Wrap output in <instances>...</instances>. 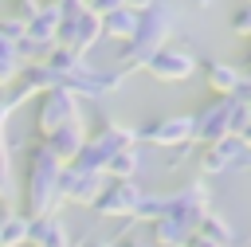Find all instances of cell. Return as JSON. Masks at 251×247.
Segmentation results:
<instances>
[{
    "label": "cell",
    "instance_id": "d590c367",
    "mask_svg": "<svg viewBox=\"0 0 251 247\" xmlns=\"http://www.w3.org/2000/svg\"><path fill=\"white\" fill-rule=\"evenodd\" d=\"M184 247H216V243H208V239H200V235H188V243Z\"/></svg>",
    "mask_w": 251,
    "mask_h": 247
},
{
    "label": "cell",
    "instance_id": "4316f807",
    "mask_svg": "<svg viewBox=\"0 0 251 247\" xmlns=\"http://www.w3.org/2000/svg\"><path fill=\"white\" fill-rule=\"evenodd\" d=\"M20 55H16V43H8V39H0V86H12L16 82V74H20Z\"/></svg>",
    "mask_w": 251,
    "mask_h": 247
},
{
    "label": "cell",
    "instance_id": "83f0119b",
    "mask_svg": "<svg viewBox=\"0 0 251 247\" xmlns=\"http://www.w3.org/2000/svg\"><path fill=\"white\" fill-rule=\"evenodd\" d=\"M51 47H55V43H39V39H27V35L16 39V55H20V63H43Z\"/></svg>",
    "mask_w": 251,
    "mask_h": 247
},
{
    "label": "cell",
    "instance_id": "8d00e7d4",
    "mask_svg": "<svg viewBox=\"0 0 251 247\" xmlns=\"http://www.w3.org/2000/svg\"><path fill=\"white\" fill-rule=\"evenodd\" d=\"M122 4H126V8H133V12H141V8H149L153 0H122Z\"/></svg>",
    "mask_w": 251,
    "mask_h": 247
},
{
    "label": "cell",
    "instance_id": "f1b7e54d",
    "mask_svg": "<svg viewBox=\"0 0 251 247\" xmlns=\"http://www.w3.org/2000/svg\"><path fill=\"white\" fill-rule=\"evenodd\" d=\"M227 27H231V35H239V39H247V35H251V4H239V8L231 12V20H227Z\"/></svg>",
    "mask_w": 251,
    "mask_h": 247
},
{
    "label": "cell",
    "instance_id": "484cf974",
    "mask_svg": "<svg viewBox=\"0 0 251 247\" xmlns=\"http://www.w3.org/2000/svg\"><path fill=\"white\" fill-rule=\"evenodd\" d=\"M43 63H47V67H51V71L63 78V74H71V71H75L78 63H86V59H82V55H75L71 47H59V43H55V47L47 51V59H43Z\"/></svg>",
    "mask_w": 251,
    "mask_h": 247
},
{
    "label": "cell",
    "instance_id": "f546056e",
    "mask_svg": "<svg viewBox=\"0 0 251 247\" xmlns=\"http://www.w3.org/2000/svg\"><path fill=\"white\" fill-rule=\"evenodd\" d=\"M110 247H149V239H141V235H137V223L126 220V227L110 239Z\"/></svg>",
    "mask_w": 251,
    "mask_h": 247
},
{
    "label": "cell",
    "instance_id": "ffe728a7",
    "mask_svg": "<svg viewBox=\"0 0 251 247\" xmlns=\"http://www.w3.org/2000/svg\"><path fill=\"white\" fill-rule=\"evenodd\" d=\"M110 180H133L137 173H141V149L137 145H129V149H122V153H114L110 161H106V169H102Z\"/></svg>",
    "mask_w": 251,
    "mask_h": 247
},
{
    "label": "cell",
    "instance_id": "74e56055",
    "mask_svg": "<svg viewBox=\"0 0 251 247\" xmlns=\"http://www.w3.org/2000/svg\"><path fill=\"white\" fill-rule=\"evenodd\" d=\"M43 4H63V0H43Z\"/></svg>",
    "mask_w": 251,
    "mask_h": 247
},
{
    "label": "cell",
    "instance_id": "ba28073f",
    "mask_svg": "<svg viewBox=\"0 0 251 247\" xmlns=\"http://www.w3.org/2000/svg\"><path fill=\"white\" fill-rule=\"evenodd\" d=\"M212 208V192H208V184L204 180H188V184H180V188H173L169 192V220H176L184 231H196V223H200V216Z\"/></svg>",
    "mask_w": 251,
    "mask_h": 247
},
{
    "label": "cell",
    "instance_id": "6da1fadb",
    "mask_svg": "<svg viewBox=\"0 0 251 247\" xmlns=\"http://www.w3.org/2000/svg\"><path fill=\"white\" fill-rule=\"evenodd\" d=\"M173 27H176V20H173V8H169V4L153 0L149 8H141V12H137V27H133V35L122 39V47H118V55H114V71H122V74L141 71L145 59H149L161 43H169Z\"/></svg>",
    "mask_w": 251,
    "mask_h": 247
},
{
    "label": "cell",
    "instance_id": "8992f818",
    "mask_svg": "<svg viewBox=\"0 0 251 247\" xmlns=\"http://www.w3.org/2000/svg\"><path fill=\"white\" fill-rule=\"evenodd\" d=\"M67 122H82V106H78V98H75L71 90H63V86L43 90V94H39V106H35V133L47 137L51 129L67 125Z\"/></svg>",
    "mask_w": 251,
    "mask_h": 247
},
{
    "label": "cell",
    "instance_id": "7c38bea8",
    "mask_svg": "<svg viewBox=\"0 0 251 247\" xmlns=\"http://www.w3.org/2000/svg\"><path fill=\"white\" fill-rule=\"evenodd\" d=\"M98 39H102V24H98V16L86 12V8H82L75 20H59V27H55V43H59V47H71L75 55H86Z\"/></svg>",
    "mask_w": 251,
    "mask_h": 247
},
{
    "label": "cell",
    "instance_id": "9a60e30c",
    "mask_svg": "<svg viewBox=\"0 0 251 247\" xmlns=\"http://www.w3.org/2000/svg\"><path fill=\"white\" fill-rule=\"evenodd\" d=\"M227 102L231 98H212L200 114H192V145H212L227 137Z\"/></svg>",
    "mask_w": 251,
    "mask_h": 247
},
{
    "label": "cell",
    "instance_id": "d6a6232c",
    "mask_svg": "<svg viewBox=\"0 0 251 247\" xmlns=\"http://www.w3.org/2000/svg\"><path fill=\"white\" fill-rule=\"evenodd\" d=\"M114 8H122V0H90V4H86V12H94V16H106V12H114Z\"/></svg>",
    "mask_w": 251,
    "mask_h": 247
},
{
    "label": "cell",
    "instance_id": "3957f363",
    "mask_svg": "<svg viewBox=\"0 0 251 247\" xmlns=\"http://www.w3.org/2000/svg\"><path fill=\"white\" fill-rule=\"evenodd\" d=\"M129 145H137V129L133 125H122V122H114V118H106L102 122V129L90 137L86 133V141H82V149L75 153V161H67L71 169H78V173H102L106 169V161L114 157V153H122V149H129ZM106 176V173H102Z\"/></svg>",
    "mask_w": 251,
    "mask_h": 247
},
{
    "label": "cell",
    "instance_id": "8fae6325",
    "mask_svg": "<svg viewBox=\"0 0 251 247\" xmlns=\"http://www.w3.org/2000/svg\"><path fill=\"white\" fill-rule=\"evenodd\" d=\"M59 82H63V78H59L47 63H24L20 74H16V82L8 86V98H4V102H8L12 110H20L24 102L39 98L43 90H51V86H59Z\"/></svg>",
    "mask_w": 251,
    "mask_h": 247
},
{
    "label": "cell",
    "instance_id": "44dd1931",
    "mask_svg": "<svg viewBox=\"0 0 251 247\" xmlns=\"http://www.w3.org/2000/svg\"><path fill=\"white\" fill-rule=\"evenodd\" d=\"M149 227H153V243H149V247H184L188 235H192V231H184V227H180L176 220H169V216L153 220Z\"/></svg>",
    "mask_w": 251,
    "mask_h": 247
},
{
    "label": "cell",
    "instance_id": "1f68e13d",
    "mask_svg": "<svg viewBox=\"0 0 251 247\" xmlns=\"http://www.w3.org/2000/svg\"><path fill=\"white\" fill-rule=\"evenodd\" d=\"M43 8V0H16V8H12V16L16 20H31L35 12Z\"/></svg>",
    "mask_w": 251,
    "mask_h": 247
},
{
    "label": "cell",
    "instance_id": "277c9868",
    "mask_svg": "<svg viewBox=\"0 0 251 247\" xmlns=\"http://www.w3.org/2000/svg\"><path fill=\"white\" fill-rule=\"evenodd\" d=\"M251 169V141L243 137H220L212 145H200V173L204 176H227Z\"/></svg>",
    "mask_w": 251,
    "mask_h": 247
},
{
    "label": "cell",
    "instance_id": "30bf717a",
    "mask_svg": "<svg viewBox=\"0 0 251 247\" xmlns=\"http://www.w3.org/2000/svg\"><path fill=\"white\" fill-rule=\"evenodd\" d=\"M102 184H106V176H102V173H78V169L63 165V169H59V176H55V196H59V204L90 208V204H94V196L102 192Z\"/></svg>",
    "mask_w": 251,
    "mask_h": 247
},
{
    "label": "cell",
    "instance_id": "e0dca14e",
    "mask_svg": "<svg viewBox=\"0 0 251 247\" xmlns=\"http://www.w3.org/2000/svg\"><path fill=\"white\" fill-rule=\"evenodd\" d=\"M63 165L67 161H75V153L82 149V141H86V122H67V125H59V129H51L47 137H39Z\"/></svg>",
    "mask_w": 251,
    "mask_h": 247
},
{
    "label": "cell",
    "instance_id": "7a4b0ae2",
    "mask_svg": "<svg viewBox=\"0 0 251 247\" xmlns=\"http://www.w3.org/2000/svg\"><path fill=\"white\" fill-rule=\"evenodd\" d=\"M63 161L43 145L31 141L27 145V165H24V216H47L59 212V196H55V176H59Z\"/></svg>",
    "mask_w": 251,
    "mask_h": 247
},
{
    "label": "cell",
    "instance_id": "d6986e66",
    "mask_svg": "<svg viewBox=\"0 0 251 247\" xmlns=\"http://www.w3.org/2000/svg\"><path fill=\"white\" fill-rule=\"evenodd\" d=\"M98 24H102V39H129L133 35V27H137V12L133 8H114V12H106V16H98Z\"/></svg>",
    "mask_w": 251,
    "mask_h": 247
},
{
    "label": "cell",
    "instance_id": "836d02e7",
    "mask_svg": "<svg viewBox=\"0 0 251 247\" xmlns=\"http://www.w3.org/2000/svg\"><path fill=\"white\" fill-rule=\"evenodd\" d=\"M12 114H16V110H12L8 102H0V129H8V118H12Z\"/></svg>",
    "mask_w": 251,
    "mask_h": 247
},
{
    "label": "cell",
    "instance_id": "52a82bcc",
    "mask_svg": "<svg viewBox=\"0 0 251 247\" xmlns=\"http://www.w3.org/2000/svg\"><path fill=\"white\" fill-rule=\"evenodd\" d=\"M141 71H145L149 78H157V82H184V78H192V74L200 71V59H196L192 51H184V47L161 43V47L145 59Z\"/></svg>",
    "mask_w": 251,
    "mask_h": 247
},
{
    "label": "cell",
    "instance_id": "5bb4252c",
    "mask_svg": "<svg viewBox=\"0 0 251 247\" xmlns=\"http://www.w3.org/2000/svg\"><path fill=\"white\" fill-rule=\"evenodd\" d=\"M200 71H204V82H208V90L216 98H247L251 102V82H247V74L239 67L208 59V63H200Z\"/></svg>",
    "mask_w": 251,
    "mask_h": 247
},
{
    "label": "cell",
    "instance_id": "9c48e42d",
    "mask_svg": "<svg viewBox=\"0 0 251 247\" xmlns=\"http://www.w3.org/2000/svg\"><path fill=\"white\" fill-rule=\"evenodd\" d=\"M141 184L137 180H110L106 176V184H102V192L94 196V216H106V220H129L133 216V208H137V200H141Z\"/></svg>",
    "mask_w": 251,
    "mask_h": 247
},
{
    "label": "cell",
    "instance_id": "e575fe53",
    "mask_svg": "<svg viewBox=\"0 0 251 247\" xmlns=\"http://www.w3.org/2000/svg\"><path fill=\"white\" fill-rule=\"evenodd\" d=\"M75 247H110V239H98V235H90V239H82V243H75Z\"/></svg>",
    "mask_w": 251,
    "mask_h": 247
},
{
    "label": "cell",
    "instance_id": "d4e9b609",
    "mask_svg": "<svg viewBox=\"0 0 251 247\" xmlns=\"http://www.w3.org/2000/svg\"><path fill=\"white\" fill-rule=\"evenodd\" d=\"M0 200H16V176H12V145H8V129H0Z\"/></svg>",
    "mask_w": 251,
    "mask_h": 247
},
{
    "label": "cell",
    "instance_id": "603a6c76",
    "mask_svg": "<svg viewBox=\"0 0 251 247\" xmlns=\"http://www.w3.org/2000/svg\"><path fill=\"white\" fill-rule=\"evenodd\" d=\"M24 243H27V216L4 212L0 216V247H24Z\"/></svg>",
    "mask_w": 251,
    "mask_h": 247
},
{
    "label": "cell",
    "instance_id": "cb8c5ba5",
    "mask_svg": "<svg viewBox=\"0 0 251 247\" xmlns=\"http://www.w3.org/2000/svg\"><path fill=\"white\" fill-rule=\"evenodd\" d=\"M227 137H251V102L247 98H231L227 102Z\"/></svg>",
    "mask_w": 251,
    "mask_h": 247
},
{
    "label": "cell",
    "instance_id": "4dcf8cb0",
    "mask_svg": "<svg viewBox=\"0 0 251 247\" xmlns=\"http://www.w3.org/2000/svg\"><path fill=\"white\" fill-rule=\"evenodd\" d=\"M188 157H192V141H184V145H173V153H169V165H165V169L173 173V169H180Z\"/></svg>",
    "mask_w": 251,
    "mask_h": 247
},
{
    "label": "cell",
    "instance_id": "4fadbf2b",
    "mask_svg": "<svg viewBox=\"0 0 251 247\" xmlns=\"http://www.w3.org/2000/svg\"><path fill=\"white\" fill-rule=\"evenodd\" d=\"M137 141H149V145H161V149L184 145V141H192V114H169V118H153V122L137 125Z\"/></svg>",
    "mask_w": 251,
    "mask_h": 247
},
{
    "label": "cell",
    "instance_id": "5b68a950",
    "mask_svg": "<svg viewBox=\"0 0 251 247\" xmlns=\"http://www.w3.org/2000/svg\"><path fill=\"white\" fill-rule=\"evenodd\" d=\"M59 86L71 90L75 98H106V94H118V90L126 86V74L114 71V67H90V63H78L71 74H63Z\"/></svg>",
    "mask_w": 251,
    "mask_h": 247
},
{
    "label": "cell",
    "instance_id": "2e32d148",
    "mask_svg": "<svg viewBox=\"0 0 251 247\" xmlns=\"http://www.w3.org/2000/svg\"><path fill=\"white\" fill-rule=\"evenodd\" d=\"M24 247H71V231H67L63 216L59 212L31 216L27 220V243Z\"/></svg>",
    "mask_w": 251,
    "mask_h": 247
},
{
    "label": "cell",
    "instance_id": "7402d4cb",
    "mask_svg": "<svg viewBox=\"0 0 251 247\" xmlns=\"http://www.w3.org/2000/svg\"><path fill=\"white\" fill-rule=\"evenodd\" d=\"M169 212V192H141V200H137V208H133V223H153V220H161Z\"/></svg>",
    "mask_w": 251,
    "mask_h": 247
},
{
    "label": "cell",
    "instance_id": "ac0fdd59",
    "mask_svg": "<svg viewBox=\"0 0 251 247\" xmlns=\"http://www.w3.org/2000/svg\"><path fill=\"white\" fill-rule=\"evenodd\" d=\"M192 235H200V239H208V243H216V247H239V231H235V223H231L227 216L212 212V208L200 216V223H196Z\"/></svg>",
    "mask_w": 251,
    "mask_h": 247
}]
</instances>
